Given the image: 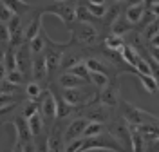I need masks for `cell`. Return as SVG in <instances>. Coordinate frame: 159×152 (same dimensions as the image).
I'll use <instances>...</instances> for the list:
<instances>
[{"mask_svg": "<svg viewBox=\"0 0 159 152\" xmlns=\"http://www.w3.org/2000/svg\"><path fill=\"white\" fill-rule=\"evenodd\" d=\"M6 74H7V69H6V65H4V63H0V81L6 80Z\"/></svg>", "mask_w": 159, "mask_h": 152, "instance_id": "cell-27", "label": "cell"}, {"mask_svg": "<svg viewBox=\"0 0 159 152\" xmlns=\"http://www.w3.org/2000/svg\"><path fill=\"white\" fill-rule=\"evenodd\" d=\"M80 0H43L42 4H36L38 9L43 15H56L65 25L76 22V7Z\"/></svg>", "mask_w": 159, "mask_h": 152, "instance_id": "cell-1", "label": "cell"}, {"mask_svg": "<svg viewBox=\"0 0 159 152\" xmlns=\"http://www.w3.org/2000/svg\"><path fill=\"white\" fill-rule=\"evenodd\" d=\"M150 13H152L156 18H159V2H154V4H152V7H150Z\"/></svg>", "mask_w": 159, "mask_h": 152, "instance_id": "cell-25", "label": "cell"}, {"mask_svg": "<svg viewBox=\"0 0 159 152\" xmlns=\"http://www.w3.org/2000/svg\"><path fill=\"white\" fill-rule=\"evenodd\" d=\"M38 111L42 120H43L45 129L49 131L52 127V123H54V120H56V100H54V94L51 91H45L43 96L38 100Z\"/></svg>", "mask_w": 159, "mask_h": 152, "instance_id": "cell-4", "label": "cell"}, {"mask_svg": "<svg viewBox=\"0 0 159 152\" xmlns=\"http://www.w3.org/2000/svg\"><path fill=\"white\" fill-rule=\"evenodd\" d=\"M0 45H9V29H7V24L0 22Z\"/></svg>", "mask_w": 159, "mask_h": 152, "instance_id": "cell-20", "label": "cell"}, {"mask_svg": "<svg viewBox=\"0 0 159 152\" xmlns=\"http://www.w3.org/2000/svg\"><path fill=\"white\" fill-rule=\"evenodd\" d=\"M136 76L139 78L141 85L145 87V91H147V92L154 94V92H157V91H159V83H157V80H156L154 76H150V74H141V72H138Z\"/></svg>", "mask_w": 159, "mask_h": 152, "instance_id": "cell-15", "label": "cell"}, {"mask_svg": "<svg viewBox=\"0 0 159 152\" xmlns=\"http://www.w3.org/2000/svg\"><path fill=\"white\" fill-rule=\"evenodd\" d=\"M156 2H159V0H156Z\"/></svg>", "mask_w": 159, "mask_h": 152, "instance_id": "cell-29", "label": "cell"}, {"mask_svg": "<svg viewBox=\"0 0 159 152\" xmlns=\"http://www.w3.org/2000/svg\"><path fill=\"white\" fill-rule=\"evenodd\" d=\"M143 15H145V6H143V4L130 6V7H125V9H123V16H125L134 27H138V24L141 22Z\"/></svg>", "mask_w": 159, "mask_h": 152, "instance_id": "cell-13", "label": "cell"}, {"mask_svg": "<svg viewBox=\"0 0 159 152\" xmlns=\"http://www.w3.org/2000/svg\"><path fill=\"white\" fill-rule=\"evenodd\" d=\"M45 91H47L45 85L40 83V81H36V80H29L25 83V96H27V100H31V101H38L40 98L43 96Z\"/></svg>", "mask_w": 159, "mask_h": 152, "instance_id": "cell-12", "label": "cell"}, {"mask_svg": "<svg viewBox=\"0 0 159 152\" xmlns=\"http://www.w3.org/2000/svg\"><path fill=\"white\" fill-rule=\"evenodd\" d=\"M90 83L96 87V89H105L110 83V78L103 72H90Z\"/></svg>", "mask_w": 159, "mask_h": 152, "instance_id": "cell-17", "label": "cell"}, {"mask_svg": "<svg viewBox=\"0 0 159 152\" xmlns=\"http://www.w3.org/2000/svg\"><path fill=\"white\" fill-rule=\"evenodd\" d=\"M15 54H16V69L24 72L25 80L33 74V53L29 49V44H22L18 47H15Z\"/></svg>", "mask_w": 159, "mask_h": 152, "instance_id": "cell-6", "label": "cell"}, {"mask_svg": "<svg viewBox=\"0 0 159 152\" xmlns=\"http://www.w3.org/2000/svg\"><path fill=\"white\" fill-rule=\"evenodd\" d=\"M87 123H89V120H85V118H70L67 127H65V132H63L65 145L78 140V138H83V131H85Z\"/></svg>", "mask_w": 159, "mask_h": 152, "instance_id": "cell-7", "label": "cell"}, {"mask_svg": "<svg viewBox=\"0 0 159 152\" xmlns=\"http://www.w3.org/2000/svg\"><path fill=\"white\" fill-rule=\"evenodd\" d=\"M101 44H103V47H107V49H110V51H118V53H121V49L125 47L127 40H125V36H123V35L110 33V35H107V36L103 38Z\"/></svg>", "mask_w": 159, "mask_h": 152, "instance_id": "cell-14", "label": "cell"}, {"mask_svg": "<svg viewBox=\"0 0 159 152\" xmlns=\"http://www.w3.org/2000/svg\"><path fill=\"white\" fill-rule=\"evenodd\" d=\"M130 129V152H147V141L138 127L129 125Z\"/></svg>", "mask_w": 159, "mask_h": 152, "instance_id": "cell-10", "label": "cell"}, {"mask_svg": "<svg viewBox=\"0 0 159 152\" xmlns=\"http://www.w3.org/2000/svg\"><path fill=\"white\" fill-rule=\"evenodd\" d=\"M147 47H148V45H147ZM148 53H150V56L159 63V47H148Z\"/></svg>", "mask_w": 159, "mask_h": 152, "instance_id": "cell-23", "label": "cell"}, {"mask_svg": "<svg viewBox=\"0 0 159 152\" xmlns=\"http://www.w3.org/2000/svg\"><path fill=\"white\" fill-rule=\"evenodd\" d=\"M112 2H123V0H112Z\"/></svg>", "mask_w": 159, "mask_h": 152, "instance_id": "cell-28", "label": "cell"}, {"mask_svg": "<svg viewBox=\"0 0 159 152\" xmlns=\"http://www.w3.org/2000/svg\"><path fill=\"white\" fill-rule=\"evenodd\" d=\"M70 33V42L72 44H78L81 47H96L103 42V36L99 35V31L90 25L87 22H72L67 25Z\"/></svg>", "mask_w": 159, "mask_h": 152, "instance_id": "cell-2", "label": "cell"}, {"mask_svg": "<svg viewBox=\"0 0 159 152\" xmlns=\"http://www.w3.org/2000/svg\"><path fill=\"white\" fill-rule=\"evenodd\" d=\"M107 131V125L105 123H98V122H89L85 131H83V138H92V136H98L101 132Z\"/></svg>", "mask_w": 159, "mask_h": 152, "instance_id": "cell-16", "label": "cell"}, {"mask_svg": "<svg viewBox=\"0 0 159 152\" xmlns=\"http://www.w3.org/2000/svg\"><path fill=\"white\" fill-rule=\"evenodd\" d=\"M118 112L129 125H134V127H141V125H159V116L145 111V109H139V107H136L130 101L119 100Z\"/></svg>", "mask_w": 159, "mask_h": 152, "instance_id": "cell-3", "label": "cell"}, {"mask_svg": "<svg viewBox=\"0 0 159 152\" xmlns=\"http://www.w3.org/2000/svg\"><path fill=\"white\" fill-rule=\"evenodd\" d=\"M119 100H121V94H119V78L110 80V83L105 89H99V94H98L99 103H103L107 107H112V109H118Z\"/></svg>", "mask_w": 159, "mask_h": 152, "instance_id": "cell-5", "label": "cell"}, {"mask_svg": "<svg viewBox=\"0 0 159 152\" xmlns=\"http://www.w3.org/2000/svg\"><path fill=\"white\" fill-rule=\"evenodd\" d=\"M11 16H13V13H11V11L4 6V2H0V22L7 24V22L11 20Z\"/></svg>", "mask_w": 159, "mask_h": 152, "instance_id": "cell-21", "label": "cell"}, {"mask_svg": "<svg viewBox=\"0 0 159 152\" xmlns=\"http://www.w3.org/2000/svg\"><path fill=\"white\" fill-rule=\"evenodd\" d=\"M52 83H56L60 89H78V87H83V85H89L85 80H81L80 76H76L70 71H61Z\"/></svg>", "mask_w": 159, "mask_h": 152, "instance_id": "cell-8", "label": "cell"}, {"mask_svg": "<svg viewBox=\"0 0 159 152\" xmlns=\"http://www.w3.org/2000/svg\"><path fill=\"white\" fill-rule=\"evenodd\" d=\"M147 152H159V138L147 143Z\"/></svg>", "mask_w": 159, "mask_h": 152, "instance_id": "cell-22", "label": "cell"}, {"mask_svg": "<svg viewBox=\"0 0 159 152\" xmlns=\"http://www.w3.org/2000/svg\"><path fill=\"white\" fill-rule=\"evenodd\" d=\"M27 123H29V131L33 134V140L34 138H38L42 134H47V129H45V125H43V120H42V116H40V111H36L33 116L27 118Z\"/></svg>", "mask_w": 159, "mask_h": 152, "instance_id": "cell-11", "label": "cell"}, {"mask_svg": "<svg viewBox=\"0 0 159 152\" xmlns=\"http://www.w3.org/2000/svg\"><path fill=\"white\" fill-rule=\"evenodd\" d=\"M69 71L74 72L76 76H80L81 80H85L87 83H90V71H89V67L85 65V62H80V63H76L74 67H70Z\"/></svg>", "mask_w": 159, "mask_h": 152, "instance_id": "cell-18", "label": "cell"}, {"mask_svg": "<svg viewBox=\"0 0 159 152\" xmlns=\"http://www.w3.org/2000/svg\"><path fill=\"white\" fill-rule=\"evenodd\" d=\"M147 45H148V47H159V33L156 35V36H152V38L147 42Z\"/></svg>", "mask_w": 159, "mask_h": 152, "instance_id": "cell-24", "label": "cell"}, {"mask_svg": "<svg viewBox=\"0 0 159 152\" xmlns=\"http://www.w3.org/2000/svg\"><path fill=\"white\" fill-rule=\"evenodd\" d=\"M6 80L11 81V83H15V85H22L25 81V76H24V72L20 71V69H13V71H7Z\"/></svg>", "mask_w": 159, "mask_h": 152, "instance_id": "cell-19", "label": "cell"}, {"mask_svg": "<svg viewBox=\"0 0 159 152\" xmlns=\"http://www.w3.org/2000/svg\"><path fill=\"white\" fill-rule=\"evenodd\" d=\"M0 2H4V6L13 15H18V16H24V15L31 13L36 6V4H29V2H24V0H0Z\"/></svg>", "mask_w": 159, "mask_h": 152, "instance_id": "cell-9", "label": "cell"}, {"mask_svg": "<svg viewBox=\"0 0 159 152\" xmlns=\"http://www.w3.org/2000/svg\"><path fill=\"white\" fill-rule=\"evenodd\" d=\"M13 152H24V147H22V141L18 138L15 140V145H13Z\"/></svg>", "mask_w": 159, "mask_h": 152, "instance_id": "cell-26", "label": "cell"}]
</instances>
